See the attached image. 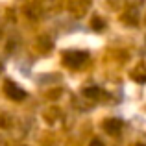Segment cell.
Returning <instances> with one entry per match:
<instances>
[{
    "mask_svg": "<svg viewBox=\"0 0 146 146\" xmlns=\"http://www.w3.org/2000/svg\"><path fill=\"white\" fill-rule=\"evenodd\" d=\"M87 57H89V54L82 52V50H67L63 54V63L70 68H80L87 61Z\"/></svg>",
    "mask_w": 146,
    "mask_h": 146,
    "instance_id": "1",
    "label": "cell"
},
{
    "mask_svg": "<svg viewBox=\"0 0 146 146\" xmlns=\"http://www.w3.org/2000/svg\"><path fill=\"white\" fill-rule=\"evenodd\" d=\"M4 91H6L7 98L15 100V102H21V100L26 98V91L22 89L21 85L13 83V82H6V85H4Z\"/></svg>",
    "mask_w": 146,
    "mask_h": 146,
    "instance_id": "2",
    "label": "cell"
},
{
    "mask_svg": "<svg viewBox=\"0 0 146 146\" xmlns=\"http://www.w3.org/2000/svg\"><path fill=\"white\" fill-rule=\"evenodd\" d=\"M102 126H104V129H106L107 133L117 135V133H120V129H122V120L120 118H107Z\"/></svg>",
    "mask_w": 146,
    "mask_h": 146,
    "instance_id": "3",
    "label": "cell"
},
{
    "mask_svg": "<svg viewBox=\"0 0 146 146\" xmlns=\"http://www.w3.org/2000/svg\"><path fill=\"white\" fill-rule=\"evenodd\" d=\"M131 78L135 80L137 83H146V67L144 65H139L131 70Z\"/></svg>",
    "mask_w": 146,
    "mask_h": 146,
    "instance_id": "4",
    "label": "cell"
},
{
    "mask_svg": "<svg viewBox=\"0 0 146 146\" xmlns=\"http://www.w3.org/2000/svg\"><path fill=\"white\" fill-rule=\"evenodd\" d=\"M83 94H85L87 98H100L102 96V89H100V87H96V85H91V87H85V89H83Z\"/></svg>",
    "mask_w": 146,
    "mask_h": 146,
    "instance_id": "5",
    "label": "cell"
},
{
    "mask_svg": "<svg viewBox=\"0 0 146 146\" xmlns=\"http://www.w3.org/2000/svg\"><path fill=\"white\" fill-rule=\"evenodd\" d=\"M104 26H106V24H104V21H100L98 17H94V19H93V28L96 30V32H100V30H104Z\"/></svg>",
    "mask_w": 146,
    "mask_h": 146,
    "instance_id": "6",
    "label": "cell"
},
{
    "mask_svg": "<svg viewBox=\"0 0 146 146\" xmlns=\"http://www.w3.org/2000/svg\"><path fill=\"white\" fill-rule=\"evenodd\" d=\"M89 146H104V143H102V141H98V139H93Z\"/></svg>",
    "mask_w": 146,
    "mask_h": 146,
    "instance_id": "7",
    "label": "cell"
},
{
    "mask_svg": "<svg viewBox=\"0 0 146 146\" xmlns=\"http://www.w3.org/2000/svg\"><path fill=\"white\" fill-rule=\"evenodd\" d=\"M0 72H2V63H0Z\"/></svg>",
    "mask_w": 146,
    "mask_h": 146,
    "instance_id": "8",
    "label": "cell"
},
{
    "mask_svg": "<svg viewBox=\"0 0 146 146\" xmlns=\"http://www.w3.org/2000/svg\"><path fill=\"white\" fill-rule=\"evenodd\" d=\"M137 146H143V144H137Z\"/></svg>",
    "mask_w": 146,
    "mask_h": 146,
    "instance_id": "9",
    "label": "cell"
}]
</instances>
